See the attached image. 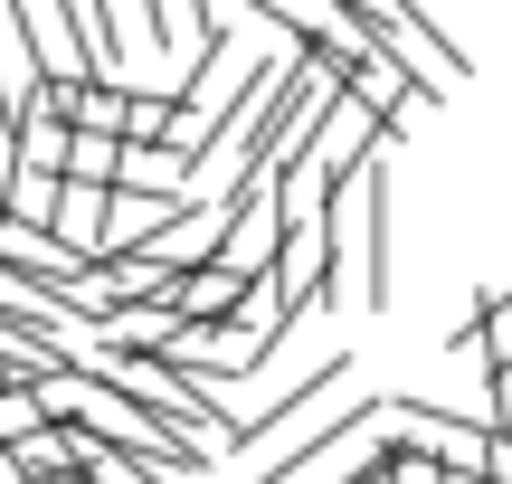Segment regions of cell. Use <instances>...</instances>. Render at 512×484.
<instances>
[{
  "instance_id": "obj_1",
  "label": "cell",
  "mask_w": 512,
  "mask_h": 484,
  "mask_svg": "<svg viewBox=\"0 0 512 484\" xmlns=\"http://www.w3.org/2000/svg\"><path fill=\"white\" fill-rule=\"evenodd\" d=\"M342 399H351V352H323V361H313L304 380H294V390H275V399H266L256 418H238V428H228V456L266 466V456H285V447H294L304 428H323V418L342 409Z\"/></svg>"
},
{
  "instance_id": "obj_2",
  "label": "cell",
  "mask_w": 512,
  "mask_h": 484,
  "mask_svg": "<svg viewBox=\"0 0 512 484\" xmlns=\"http://www.w3.org/2000/svg\"><path fill=\"white\" fill-rule=\"evenodd\" d=\"M380 418H389L399 447L437 456V466H484V456H494V418H456V409H437V399H380Z\"/></svg>"
},
{
  "instance_id": "obj_3",
  "label": "cell",
  "mask_w": 512,
  "mask_h": 484,
  "mask_svg": "<svg viewBox=\"0 0 512 484\" xmlns=\"http://www.w3.org/2000/svg\"><path fill=\"white\" fill-rule=\"evenodd\" d=\"M200 200V190H143V181H124L114 190V209H105V247L95 257H133V247H162L171 228H181V209Z\"/></svg>"
},
{
  "instance_id": "obj_4",
  "label": "cell",
  "mask_w": 512,
  "mask_h": 484,
  "mask_svg": "<svg viewBox=\"0 0 512 484\" xmlns=\"http://www.w3.org/2000/svg\"><path fill=\"white\" fill-rule=\"evenodd\" d=\"M256 285H266V276H247V266L209 257V266H190V276H181L171 314H181V323H247V314H256Z\"/></svg>"
},
{
  "instance_id": "obj_5",
  "label": "cell",
  "mask_w": 512,
  "mask_h": 484,
  "mask_svg": "<svg viewBox=\"0 0 512 484\" xmlns=\"http://www.w3.org/2000/svg\"><path fill=\"white\" fill-rule=\"evenodd\" d=\"M124 124H133V95L114 86V76H95V86L76 95V133H105V143H124Z\"/></svg>"
},
{
  "instance_id": "obj_6",
  "label": "cell",
  "mask_w": 512,
  "mask_h": 484,
  "mask_svg": "<svg viewBox=\"0 0 512 484\" xmlns=\"http://www.w3.org/2000/svg\"><path fill=\"white\" fill-rule=\"evenodd\" d=\"M38 428H57L48 399H38L29 380H10V390H0V447H19V437H38Z\"/></svg>"
},
{
  "instance_id": "obj_7",
  "label": "cell",
  "mask_w": 512,
  "mask_h": 484,
  "mask_svg": "<svg viewBox=\"0 0 512 484\" xmlns=\"http://www.w3.org/2000/svg\"><path fill=\"white\" fill-rule=\"evenodd\" d=\"M133 29H143V48H181V57H190V29H181V0H133Z\"/></svg>"
},
{
  "instance_id": "obj_8",
  "label": "cell",
  "mask_w": 512,
  "mask_h": 484,
  "mask_svg": "<svg viewBox=\"0 0 512 484\" xmlns=\"http://www.w3.org/2000/svg\"><path fill=\"white\" fill-rule=\"evenodd\" d=\"M389 437V428H380ZM456 466H437V456H418V447H399V437H389V456H380V484H446Z\"/></svg>"
},
{
  "instance_id": "obj_9",
  "label": "cell",
  "mask_w": 512,
  "mask_h": 484,
  "mask_svg": "<svg viewBox=\"0 0 512 484\" xmlns=\"http://www.w3.org/2000/svg\"><path fill=\"white\" fill-rule=\"evenodd\" d=\"M484 418H494V428H512V361H494V371H484Z\"/></svg>"
},
{
  "instance_id": "obj_10",
  "label": "cell",
  "mask_w": 512,
  "mask_h": 484,
  "mask_svg": "<svg viewBox=\"0 0 512 484\" xmlns=\"http://www.w3.org/2000/svg\"><path fill=\"white\" fill-rule=\"evenodd\" d=\"M181 29H190V48H200V38L219 29V10H209V0H181Z\"/></svg>"
},
{
  "instance_id": "obj_11",
  "label": "cell",
  "mask_w": 512,
  "mask_h": 484,
  "mask_svg": "<svg viewBox=\"0 0 512 484\" xmlns=\"http://www.w3.org/2000/svg\"><path fill=\"white\" fill-rule=\"evenodd\" d=\"M484 475H494V484H512V428H494V456H484Z\"/></svg>"
},
{
  "instance_id": "obj_12",
  "label": "cell",
  "mask_w": 512,
  "mask_h": 484,
  "mask_svg": "<svg viewBox=\"0 0 512 484\" xmlns=\"http://www.w3.org/2000/svg\"><path fill=\"white\" fill-rule=\"evenodd\" d=\"M0 484H29V466H19V456H10V447H0Z\"/></svg>"
},
{
  "instance_id": "obj_13",
  "label": "cell",
  "mask_w": 512,
  "mask_h": 484,
  "mask_svg": "<svg viewBox=\"0 0 512 484\" xmlns=\"http://www.w3.org/2000/svg\"><path fill=\"white\" fill-rule=\"evenodd\" d=\"M446 484H494V475H484V466H456V475H446Z\"/></svg>"
},
{
  "instance_id": "obj_14",
  "label": "cell",
  "mask_w": 512,
  "mask_h": 484,
  "mask_svg": "<svg viewBox=\"0 0 512 484\" xmlns=\"http://www.w3.org/2000/svg\"><path fill=\"white\" fill-rule=\"evenodd\" d=\"M361 484H380V475H361Z\"/></svg>"
}]
</instances>
